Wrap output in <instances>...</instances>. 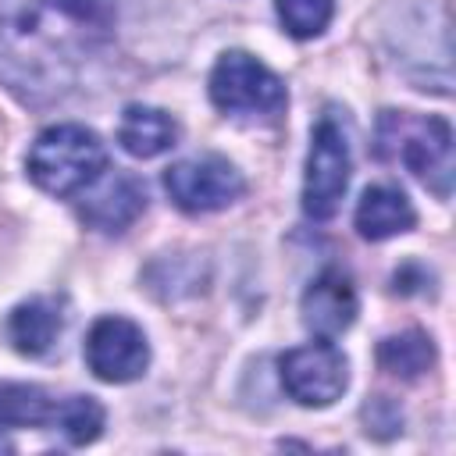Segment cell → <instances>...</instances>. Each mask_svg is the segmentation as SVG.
Masks as SVG:
<instances>
[{
    "label": "cell",
    "instance_id": "cell-17",
    "mask_svg": "<svg viewBox=\"0 0 456 456\" xmlns=\"http://www.w3.org/2000/svg\"><path fill=\"white\" fill-rule=\"evenodd\" d=\"M274 7H278V18H281L289 36L314 39L328 28L335 0H274Z\"/></svg>",
    "mask_w": 456,
    "mask_h": 456
},
{
    "label": "cell",
    "instance_id": "cell-4",
    "mask_svg": "<svg viewBox=\"0 0 456 456\" xmlns=\"http://www.w3.org/2000/svg\"><path fill=\"white\" fill-rule=\"evenodd\" d=\"M210 100L232 118H278L289 96L271 68L242 50H228L210 71Z\"/></svg>",
    "mask_w": 456,
    "mask_h": 456
},
{
    "label": "cell",
    "instance_id": "cell-11",
    "mask_svg": "<svg viewBox=\"0 0 456 456\" xmlns=\"http://www.w3.org/2000/svg\"><path fill=\"white\" fill-rule=\"evenodd\" d=\"M413 221H417V214H413L410 200L392 185H370V189H363V196L356 203V232L370 242L403 235L413 228Z\"/></svg>",
    "mask_w": 456,
    "mask_h": 456
},
{
    "label": "cell",
    "instance_id": "cell-19",
    "mask_svg": "<svg viewBox=\"0 0 456 456\" xmlns=\"http://www.w3.org/2000/svg\"><path fill=\"white\" fill-rule=\"evenodd\" d=\"M0 452H14V445H11V442H7L4 435H0Z\"/></svg>",
    "mask_w": 456,
    "mask_h": 456
},
{
    "label": "cell",
    "instance_id": "cell-12",
    "mask_svg": "<svg viewBox=\"0 0 456 456\" xmlns=\"http://www.w3.org/2000/svg\"><path fill=\"white\" fill-rule=\"evenodd\" d=\"M118 142H121L125 153L150 160V157L167 153V150L178 142V125H175V118H171L167 110L132 103V107H125V114H121Z\"/></svg>",
    "mask_w": 456,
    "mask_h": 456
},
{
    "label": "cell",
    "instance_id": "cell-6",
    "mask_svg": "<svg viewBox=\"0 0 456 456\" xmlns=\"http://www.w3.org/2000/svg\"><path fill=\"white\" fill-rule=\"evenodd\" d=\"M164 189L185 214H210L224 210L246 192L242 175L224 157H192L178 160L164 171Z\"/></svg>",
    "mask_w": 456,
    "mask_h": 456
},
{
    "label": "cell",
    "instance_id": "cell-18",
    "mask_svg": "<svg viewBox=\"0 0 456 456\" xmlns=\"http://www.w3.org/2000/svg\"><path fill=\"white\" fill-rule=\"evenodd\" d=\"M360 417H363V424H367V435H374V438H392V435L403 431V410H399V403L388 399V395L367 399Z\"/></svg>",
    "mask_w": 456,
    "mask_h": 456
},
{
    "label": "cell",
    "instance_id": "cell-8",
    "mask_svg": "<svg viewBox=\"0 0 456 456\" xmlns=\"http://www.w3.org/2000/svg\"><path fill=\"white\" fill-rule=\"evenodd\" d=\"M86 363L100 381H135L150 363L142 328H135L128 317H100L86 335Z\"/></svg>",
    "mask_w": 456,
    "mask_h": 456
},
{
    "label": "cell",
    "instance_id": "cell-5",
    "mask_svg": "<svg viewBox=\"0 0 456 456\" xmlns=\"http://www.w3.org/2000/svg\"><path fill=\"white\" fill-rule=\"evenodd\" d=\"M349 185V135L335 110H324L310 135L306 175H303V210L314 221H328Z\"/></svg>",
    "mask_w": 456,
    "mask_h": 456
},
{
    "label": "cell",
    "instance_id": "cell-9",
    "mask_svg": "<svg viewBox=\"0 0 456 456\" xmlns=\"http://www.w3.org/2000/svg\"><path fill=\"white\" fill-rule=\"evenodd\" d=\"M96 189L82 196L78 217L96 232H125L142 210H146V185L125 171L110 178H96Z\"/></svg>",
    "mask_w": 456,
    "mask_h": 456
},
{
    "label": "cell",
    "instance_id": "cell-14",
    "mask_svg": "<svg viewBox=\"0 0 456 456\" xmlns=\"http://www.w3.org/2000/svg\"><path fill=\"white\" fill-rule=\"evenodd\" d=\"M435 363V342L424 331H403V335H388L378 346V367L395 374V378H420L424 370H431Z\"/></svg>",
    "mask_w": 456,
    "mask_h": 456
},
{
    "label": "cell",
    "instance_id": "cell-2",
    "mask_svg": "<svg viewBox=\"0 0 456 456\" xmlns=\"http://www.w3.org/2000/svg\"><path fill=\"white\" fill-rule=\"evenodd\" d=\"M374 153L385 164H403L438 200L452 189V128L435 114L381 110L374 128Z\"/></svg>",
    "mask_w": 456,
    "mask_h": 456
},
{
    "label": "cell",
    "instance_id": "cell-10",
    "mask_svg": "<svg viewBox=\"0 0 456 456\" xmlns=\"http://www.w3.org/2000/svg\"><path fill=\"white\" fill-rule=\"evenodd\" d=\"M303 324L321 335L331 338L338 331H346L356 317V289L342 271H324L310 281V289L303 292Z\"/></svg>",
    "mask_w": 456,
    "mask_h": 456
},
{
    "label": "cell",
    "instance_id": "cell-13",
    "mask_svg": "<svg viewBox=\"0 0 456 456\" xmlns=\"http://www.w3.org/2000/svg\"><path fill=\"white\" fill-rule=\"evenodd\" d=\"M7 328H11V342L18 346V353L43 356L64 328V314L53 299H28V303L11 310Z\"/></svg>",
    "mask_w": 456,
    "mask_h": 456
},
{
    "label": "cell",
    "instance_id": "cell-1",
    "mask_svg": "<svg viewBox=\"0 0 456 456\" xmlns=\"http://www.w3.org/2000/svg\"><path fill=\"white\" fill-rule=\"evenodd\" d=\"M4 36V57L25 68L32 89H57L61 71L107 36V7L103 0H28Z\"/></svg>",
    "mask_w": 456,
    "mask_h": 456
},
{
    "label": "cell",
    "instance_id": "cell-15",
    "mask_svg": "<svg viewBox=\"0 0 456 456\" xmlns=\"http://www.w3.org/2000/svg\"><path fill=\"white\" fill-rule=\"evenodd\" d=\"M57 399H50L39 385L0 381V428H39L50 424Z\"/></svg>",
    "mask_w": 456,
    "mask_h": 456
},
{
    "label": "cell",
    "instance_id": "cell-16",
    "mask_svg": "<svg viewBox=\"0 0 456 456\" xmlns=\"http://www.w3.org/2000/svg\"><path fill=\"white\" fill-rule=\"evenodd\" d=\"M50 428L61 431L71 445H86V442H93V438L103 431V406H100L93 395H68V399H57V410H53Z\"/></svg>",
    "mask_w": 456,
    "mask_h": 456
},
{
    "label": "cell",
    "instance_id": "cell-7",
    "mask_svg": "<svg viewBox=\"0 0 456 456\" xmlns=\"http://www.w3.org/2000/svg\"><path fill=\"white\" fill-rule=\"evenodd\" d=\"M278 367L285 392L299 406H331L349 385V363L328 338L289 349Z\"/></svg>",
    "mask_w": 456,
    "mask_h": 456
},
{
    "label": "cell",
    "instance_id": "cell-3",
    "mask_svg": "<svg viewBox=\"0 0 456 456\" xmlns=\"http://www.w3.org/2000/svg\"><path fill=\"white\" fill-rule=\"evenodd\" d=\"M25 164H28V178L43 192L75 196L103 175L107 150H103L100 135L82 125H53L36 135Z\"/></svg>",
    "mask_w": 456,
    "mask_h": 456
}]
</instances>
